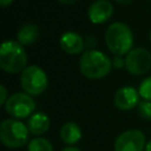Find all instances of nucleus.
<instances>
[{
	"label": "nucleus",
	"mask_w": 151,
	"mask_h": 151,
	"mask_svg": "<svg viewBox=\"0 0 151 151\" xmlns=\"http://www.w3.org/2000/svg\"><path fill=\"white\" fill-rule=\"evenodd\" d=\"M112 67V59L98 50H87L79 59L80 72L88 79H103L110 73Z\"/></svg>",
	"instance_id": "nucleus-1"
},
{
	"label": "nucleus",
	"mask_w": 151,
	"mask_h": 151,
	"mask_svg": "<svg viewBox=\"0 0 151 151\" xmlns=\"http://www.w3.org/2000/svg\"><path fill=\"white\" fill-rule=\"evenodd\" d=\"M105 42L112 54L125 55L133 46L132 29L125 22L116 21L107 27L105 32Z\"/></svg>",
	"instance_id": "nucleus-2"
},
{
	"label": "nucleus",
	"mask_w": 151,
	"mask_h": 151,
	"mask_svg": "<svg viewBox=\"0 0 151 151\" xmlns=\"http://www.w3.org/2000/svg\"><path fill=\"white\" fill-rule=\"evenodd\" d=\"M27 53L18 40H6L0 47V67L7 73H19L27 67Z\"/></svg>",
	"instance_id": "nucleus-3"
},
{
	"label": "nucleus",
	"mask_w": 151,
	"mask_h": 151,
	"mask_svg": "<svg viewBox=\"0 0 151 151\" xmlns=\"http://www.w3.org/2000/svg\"><path fill=\"white\" fill-rule=\"evenodd\" d=\"M29 130L27 124L15 118H7L0 124L1 143L8 149H18L28 142Z\"/></svg>",
	"instance_id": "nucleus-4"
},
{
	"label": "nucleus",
	"mask_w": 151,
	"mask_h": 151,
	"mask_svg": "<svg viewBox=\"0 0 151 151\" xmlns=\"http://www.w3.org/2000/svg\"><path fill=\"white\" fill-rule=\"evenodd\" d=\"M20 84L26 93L34 97L46 91L48 86V78L41 67L37 65H29L21 72Z\"/></svg>",
	"instance_id": "nucleus-5"
},
{
	"label": "nucleus",
	"mask_w": 151,
	"mask_h": 151,
	"mask_svg": "<svg viewBox=\"0 0 151 151\" xmlns=\"http://www.w3.org/2000/svg\"><path fill=\"white\" fill-rule=\"evenodd\" d=\"M5 106V111L15 119L29 118L35 111V101L32 96L26 92H17L8 97Z\"/></svg>",
	"instance_id": "nucleus-6"
},
{
	"label": "nucleus",
	"mask_w": 151,
	"mask_h": 151,
	"mask_svg": "<svg viewBox=\"0 0 151 151\" xmlns=\"http://www.w3.org/2000/svg\"><path fill=\"white\" fill-rule=\"evenodd\" d=\"M125 67L133 76H143L151 68V53L144 47L132 48L125 57Z\"/></svg>",
	"instance_id": "nucleus-7"
},
{
	"label": "nucleus",
	"mask_w": 151,
	"mask_h": 151,
	"mask_svg": "<svg viewBox=\"0 0 151 151\" xmlns=\"http://www.w3.org/2000/svg\"><path fill=\"white\" fill-rule=\"evenodd\" d=\"M145 145V134L138 129H130L116 138L114 151H143Z\"/></svg>",
	"instance_id": "nucleus-8"
},
{
	"label": "nucleus",
	"mask_w": 151,
	"mask_h": 151,
	"mask_svg": "<svg viewBox=\"0 0 151 151\" xmlns=\"http://www.w3.org/2000/svg\"><path fill=\"white\" fill-rule=\"evenodd\" d=\"M139 92L132 86H123L118 88L113 97V104L122 111H129L139 104Z\"/></svg>",
	"instance_id": "nucleus-9"
},
{
	"label": "nucleus",
	"mask_w": 151,
	"mask_h": 151,
	"mask_svg": "<svg viewBox=\"0 0 151 151\" xmlns=\"http://www.w3.org/2000/svg\"><path fill=\"white\" fill-rule=\"evenodd\" d=\"M113 11V5L109 0H96L90 5L87 15L92 24L100 25L106 22L112 17Z\"/></svg>",
	"instance_id": "nucleus-10"
},
{
	"label": "nucleus",
	"mask_w": 151,
	"mask_h": 151,
	"mask_svg": "<svg viewBox=\"0 0 151 151\" xmlns=\"http://www.w3.org/2000/svg\"><path fill=\"white\" fill-rule=\"evenodd\" d=\"M59 45H60V48L66 54H71V55L81 53L86 47V42L84 38L77 32H72V31L65 32L60 37Z\"/></svg>",
	"instance_id": "nucleus-11"
},
{
	"label": "nucleus",
	"mask_w": 151,
	"mask_h": 151,
	"mask_svg": "<svg viewBox=\"0 0 151 151\" xmlns=\"http://www.w3.org/2000/svg\"><path fill=\"white\" fill-rule=\"evenodd\" d=\"M27 127L32 134L41 136L50 129V118L44 112H35L28 118Z\"/></svg>",
	"instance_id": "nucleus-12"
},
{
	"label": "nucleus",
	"mask_w": 151,
	"mask_h": 151,
	"mask_svg": "<svg viewBox=\"0 0 151 151\" xmlns=\"http://www.w3.org/2000/svg\"><path fill=\"white\" fill-rule=\"evenodd\" d=\"M60 138L65 144L70 146L77 144L81 139V130L79 125L74 122H66L63 124L60 129Z\"/></svg>",
	"instance_id": "nucleus-13"
},
{
	"label": "nucleus",
	"mask_w": 151,
	"mask_h": 151,
	"mask_svg": "<svg viewBox=\"0 0 151 151\" xmlns=\"http://www.w3.org/2000/svg\"><path fill=\"white\" fill-rule=\"evenodd\" d=\"M38 38H39V27L38 25L32 22H27L22 25L17 32V40L22 46L32 45L38 40Z\"/></svg>",
	"instance_id": "nucleus-14"
},
{
	"label": "nucleus",
	"mask_w": 151,
	"mask_h": 151,
	"mask_svg": "<svg viewBox=\"0 0 151 151\" xmlns=\"http://www.w3.org/2000/svg\"><path fill=\"white\" fill-rule=\"evenodd\" d=\"M28 151H53L52 143L42 137H35L28 142Z\"/></svg>",
	"instance_id": "nucleus-15"
},
{
	"label": "nucleus",
	"mask_w": 151,
	"mask_h": 151,
	"mask_svg": "<svg viewBox=\"0 0 151 151\" xmlns=\"http://www.w3.org/2000/svg\"><path fill=\"white\" fill-rule=\"evenodd\" d=\"M138 92H139V96L144 100L151 101V76L146 77L145 79L142 80V83L138 87Z\"/></svg>",
	"instance_id": "nucleus-16"
},
{
	"label": "nucleus",
	"mask_w": 151,
	"mask_h": 151,
	"mask_svg": "<svg viewBox=\"0 0 151 151\" xmlns=\"http://www.w3.org/2000/svg\"><path fill=\"white\" fill-rule=\"evenodd\" d=\"M137 112L138 116L145 120H151V101L149 100H142L137 105Z\"/></svg>",
	"instance_id": "nucleus-17"
},
{
	"label": "nucleus",
	"mask_w": 151,
	"mask_h": 151,
	"mask_svg": "<svg viewBox=\"0 0 151 151\" xmlns=\"http://www.w3.org/2000/svg\"><path fill=\"white\" fill-rule=\"evenodd\" d=\"M112 66L117 70H120L125 66V59L123 58V55H114L112 59Z\"/></svg>",
	"instance_id": "nucleus-18"
},
{
	"label": "nucleus",
	"mask_w": 151,
	"mask_h": 151,
	"mask_svg": "<svg viewBox=\"0 0 151 151\" xmlns=\"http://www.w3.org/2000/svg\"><path fill=\"white\" fill-rule=\"evenodd\" d=\"M0 91H1V96H0V105H5L7 99H8V93H7V90L5 87V85H0Z\"/></svg>",
	"instance_id": "nucleus-19"
},
{
	"label": "nucleus",
	"mask_w": 151,
	"mask_h": 151,
	"mask_svg": "<svg viewBox=\"0 0 151 151\" xmlns=\"http://www.w3.org/2000/svg\"><path fill=\"white\" fill-rule=\"evenodd\" d=\"M12 2H13V0H0L1 7H7V6H9Z\"/></svg>",
	"instance_id": "nucleus-20"
},
{
	"label": "nucleus",
	"mask_w": 151,
	"mask_h": 151,
	"mask_svg": "<svg viewBox=\"0 0 151 151\" xmlns=\"http://www.w3.org/2000/svg\"><path fill=\"white\" fill-rule=\"evenodd\" d=\"M59 2H61V4H64V5H73V4H76L78 0H58Z\"/></svg>",
	"instance_id": "nucleus-21"
},
{
	"label": "nucleus",
	"mask_w": 151,
	"mask_h": 151,
	"mask_svg": "<svg viewBox=\"0 0 151 151\" xmlns=\"http://www.w3.org/2000/svg\"><path fill=\"white\" fill-rule=\"evenodd\" d=\"M61 151H81V150L78 149V147H76V146H67V147L63 149Z\"/></svg>",
	"instance_id": "nucleus-22"
},
{
	"label": "nucleus",
	"mask_w": 151,
	"mask_h": 151,
	"mask_svg": "<svg viewBox=\"0 0 151 151\" xmlns=\"http://www.w3.org/2000/svg\"><path fill=\"white\" fill-rule=\"evenodd\" d=\"M118 4H120V5H129L132 0H116Z\"/></svg>",
	"instance_id": "nucleus-23"
},
{
	"label": "nucleus",
	"mask_w": 151,
	"mask_h": 151,
	"mask_svg": "<svg viewBox=\"0 0 151 151\" xmlns=\"http://www.w3.org/2000/svg\"><path fill=\"white\" fill-rule=\"evenodd\" d=\"M145 151H151V140H149L145 145Z\"/></svg>",
	"instance_id": "nucleus-24"
},
{
	"label": "nucleus",
	"mask_w": 151,
	"mask_h": 151,
	"mask_svg": "<svg viewBox=\"0 0 151 151\" xmlns=\"http://www.w3.org/2000/svg\"><path fill=\"white\" fill-rule=\"evenodd\" d=\"M150 41H151V31H150Z\"/></svg>",
	"instance_id": "nucleus-25"
}]
</instances>
